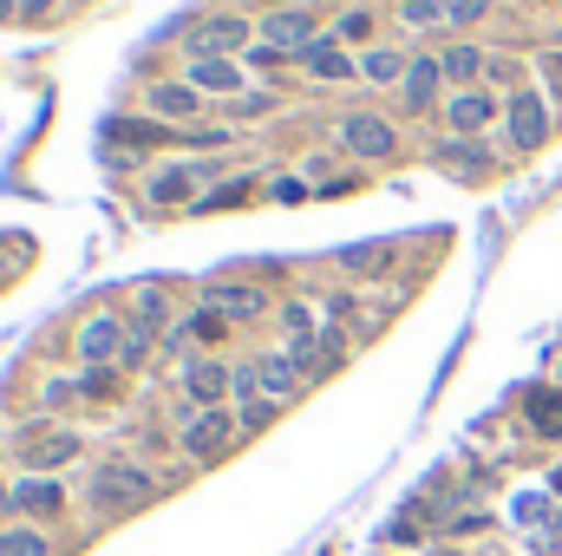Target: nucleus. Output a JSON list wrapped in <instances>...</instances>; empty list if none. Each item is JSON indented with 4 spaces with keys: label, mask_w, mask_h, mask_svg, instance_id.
I'll return each mask as SVG.
<instances>
[{
    "label": "nucleus",
    "mask_w": 562,
    "mask_h": 556,
    "mask_svg": "<svg viewBox=\"0 0 562 556\" xmlns=\"http://www.w3.org/2000/svg\"><path fill=\"white\" fill-rule=\"evenodd\" d=\"M157 498V485H150V471L132 465V458H105L99 471H92V511L99 518H125V511H144Z\"/></svg>",
    "instance_id": "f257e3e1"
},
{
    "label": "nucleus",
    "mask_w": 562,
    "mask_h": 556,
    "mask_svg": "<svg viewBox=\"0 0 562 556\" xmlns=\"http://www.w3.org/2000/svg\"><path fill=\"white\" fill-rule=\"evenodd\" d=\"M256 40H262V33H256V20L223 7V13H203V20L190 26L183 53H190V59H243V53H256Z\"/></svg>",
    "instance_id": "f03ea898"
},
{
    "label": "nucleus",
    "mask_w": 562,
    "mask_h": 556,
    "mask_svg": "<svg viewBox=\"0 0 562 556\" xmlns=\"http://www.w3.org/2000/svg\"><path fill=\"white\" fill-rule=\"evenodd\" d=\"M504 132H510V151H543L550 132H557V119H550V99L543 92H510V105H504Z\"/></svg>",
    "instance_id": "7ed1b4c3"
},
{
    "label": "nucleus",
    "mask_w": 562,
    "mask_h": 556,
    "mask_svg": "<svg viewBox=\"0 0 562 556\" xmlns=\"http://www.w3.org/2000/svg\"><path fill=\"white\" fill-rule=\"evenodd\" d=\"M256 33H262V46H276L281 59H301V53L321 40V26H314L307 7H269V13L256 20Z\"/></svg>",
    "instance_id": "20e7f679"
},
{
    "label": "nucleus",
    "mask_w": 562,
    "mask_h": 556,
    "mask_svg": "<svg viewBox=\"0 0 562 556\" xmlns=\"http://www.w3.org/2000/svg\"><path fill=\"white\" fill-rule=\"evenodd\" d=\"M236 432H243V425H236V413H229V407H210V413L190 419L177 438H183V452H190L196 465H216V458L236 445Z\"/></svg>",
    "instance_id": "39448f33"
},
{
    "label": "nucleus",
    "mask_w": 562,
    "mask_h": 556,
    "mask_svg": "<svg viewBox=\"0 0 562 556\" xmlns=\"http://www.w3.org/2000/svg\"><path fill=\"white\" fill-rule=\"evenodd\" d=\"M504 105H510V99H497V92H484V86L451 92V99H445V132H451V138H477V132H491V119H504Z\"/></svg>",
    "instance_id": "423d86ee"
},
{
    "label": "nucleus",
    "mask_w": 562,
    "mask_h": 556,
    "mask_svg": "<svg viewBox=\"0 0 562 556\" xmlns=\"http://www.w3.org/2000/svg\"><path fill=\"white\" fill-rule=\"evenodd\" d=\"M203 308L223 321H262L269 314V288L262 281H203Z\"/></svg>",
    "instance_id": "0eeeda50"
},
{
    "label": "nucleus",
    "mask_w": 562,
    "mask_h": 556,
    "mask_svg": "<svg viewBox=\"0 0 562 556\" xmlns=\"http://www.w3.org/2000/svg\"><path fill=\"white\" fill-rule=\"evenodd\" d=\"M340 144H347L353 157H367V164H386V157H400V132H393L386 119H373V112H353V119H340Z\"/></svg>",
    "instance_id": "6e6552de"
},
{
    "label": "nucleus",
    "mask_w": 562,
    "mask_h": 556,
    "mask_svg": "<svg viewBox=\"0 0 562 556\" xmlns=\"http://www.w3.org/2000/svg\"><path fill=\"white\" fill-rule=\"evenodd\" d=\"M125 334H132V321H125V314H92V321L79 327V360H86V367H119Z\"/></svg>",
    "instance_id": "1a4fd4ad"
},
{
    "label": "nucleus",
    "mask_w": 562,
    "mask_h": 556,
    "mask_svg": "<svg viewBox=\"0 0 562 556\" xmlns=\"http://www.w3.org/2000/svg\"><path fill=\"white\" fill-rule=\"evenodd\" d=\"M301 66H307V79H321V86H347V79H360V59L347 53L340 33H321V40L301 53Z\"/></svg>",
    "instance_id": "9d476101"
},
{
    "label": "nucleus",
    "mask_w": 562,
    "mask_h": 556,
    "mask_svg": "<svg viewBox=\"0 0 562 556\" xmlns=\"http://www.w3.org/2000/svg\"><path fill=\"white\" fill-rule=\"evenodd\" d=\"M229 393H236V367H223V360H190L183 367V400L190 407H229Z\"/></svg>",
    "instance_id": "9b49d317"
},
{
    "label": "nucleus",
    "mask_w": 562,
    "mask_h": 556,
    "mask_svg": "<svg viewBox=\"0 0 562 556\" xmlns=\"http://www.w3.org/2000/svg\"><path fill=\"white\" fill-rule=\"evenodd\" d=\"M445 86H451V79H445V59H438V53H413V73H406V86H400V105H406V112H431Z\"/></svg>",
    "instance_id": "f8f14e48"
},
{
    "label": "nucleus",
    "mask_w": 562,
    "mask_h": 556,
    "mask_svg": "<svg viewBox=\"0 0 562 556\" xmlns=\"http://www.w3.org/2000/svg\"><path fill=\"white\" fill-rule=\"evenodd\" d=\"M431 164H445V170H451V177H464V184L491 177V151H484L477 138H451V132L431 144Z\"/></svg>",
    "instance_id": "ddd939ff"
},
{
    "label": "nucleus",
    "mask_w": 562,
    "mask_h": 556,
    "mask_svg": "<svg viewBox=\"0 0 562 556\" xmlns=\"http://www.w3.org/2000/svg\"><path fill=\"white\" fill-rule=\"evenodd\" d=\"M72 458H79V432H26V445H20L26 471H53V465H72Z\"/></svg>",
    "instance_id": "4468645a"
},
{
    "label": "nucleus",
    "mask_w": 562,
    "mask_h": 556,
    "mask_svg": "<svg viewBox=\"0 0 562 556\" xmlns=\"http://www.w3.org/2000/svg\"><path fill=\"white\" fill-rule=\"evenodd\" d=\"M144 105H150L157 119L183 125V119H196V112H203V92H196L190 79H164V86H150V92H144Z\"/></svg>",
    "instance_id": "2eb2a0df"
},
{
    "label": "nucleus",
    "mask_w": 562,
    "mask_h": 556,
    "mask_svg": "<svg viewBox=\"0 0 562 556\" xmlns=\"http://www.w3.org/2000/svg\"><path fill=\"white\" fill-rule=\"evenodd\" d=\"M438 59H445L451 92H471V86H484V73H491V59H484V46H477V40H458V46H445Z\"/></svg>",
    "instance_id": "dca6fc26"
},
{
    "label": "nucleus",
    "mask_w": 562,
    "mask_h": 556,
    "mask_svg": "<svg viewBox=\"0 0 562 556\" xmlns=\"http://www.w3.org/2000/svg\"><path fill=\"white\" fill-rule=\"evenodd\" d=\"M190 86L203 99H236L243 92V66L236 59H190Z\"/></svg>",
    "instance_id": "f3484780"
},
{
    "label": "nucleus",
    "mask_w": 562,
    "mask_h": 556,
    "mask_svg": "<svg viewBox=\"0 0 562 556\" xmlns=\"http://www.w3.org/2000/svg\"><path fill=\"white\" fill-rule=\"evenodd\" d=\"M170 314H177V308H170V288H164V281H144L138 294H132V314H125V321L144 327V334H170Z\"/></svg>",
    "instance_id": "a211bd4d"
},
{
    "label": "nucleus",
    "mask_w": 562,
    "mask_h": 556,
    "mask_svg": "<svg viewBox=\"0 0 562 556\" xmlns=\"http://www.w3.org/2000/svg\"><path fill=\"white\" fill-rule=\"evenodd\" d=\"M406 73H413V53H400V46H367L360 53V79L367 86H406Z\"/></svg>",
    "instance_id": "6ab92c4d"
},
{
    "label": "nucleus",
    "mask_w": 562,
    "mask_h": 556,
    "mask_svg": "<svg viewBox=\"0 0 562 556\" xmlns=\"http://www.w3.org/2000/svg\"><path fill=\"white\" fill-rule=\"evenodd\" d=\"M13 511H26V518H59V511H66V491L46 485V478H20V485H13Z\"/></svg>",
    "instance_id": "aec40b11"
},
{
    "label": "nucleus",
    "mask_w": 562,
    "mask_h": 556,
    "mask_svg": "<svg viewBox=\"0 0 562 556\" xmlns=\"http://www.w3.org/2000/svg\"><path fill=\"white\" fill-rule=\"evenodd\" d=\"M150 203H157V210H170V203H196V170H190V164L157 170V177H150Z\"/></svg>",
    "instance_id": "412c9836"
},
{
    "label": "nucleus",
    "mask_w": 562,
    "mask_h": 556,
    "mask_svg": "<svg viewBox=\"0 0 562 556\" xmlns=\"http://www.w3.org/2000/svg\"><path fill=\"white\" fill-rule=\"evenodd\" d=\"M301 387H307V380L294 374V360H288V354H269V360H262V400H281V407H288Z\"/></svg>",
    "instance_id": "4be33fe9"
},
{
    "label": "nucleus",
    "mask_w": 562,
    "mask_h": 556,
    "mask_svg": "<svg viewBox=\"0 0 562 556\" xmlns=\"http://www.w3.org/2000/svg\"><path fill=\"white\" fill-rule=\"evenodd\" d=\"M524 413H530V432L562 438V393H557V387H537V393L524 400Z\"/></svg>",
    "instance_id": "5701e85b"
},
{
    "label": "nucleus",
    "mask_w": 562,
    "mask_h": 556,
    "mask_svg": "<svg viewBox=\"0 0 562 556\" xmlns=\"http://www.w3.org/2000/svg\"><path fill=\"white\" fill-rule=\"evenodd\" d=\"M112 138H125V151H164L177 144V125H144V119H119Z\"/></svg>",
    "instance_id": "b1692460"
},
{
    "label": "nucleus",
    "mask_w": 562,
    "mask_h": 556,
    "mask_svg": "<svg viewBox=\"0 0 562 556\" xmlns=\"http://www.w3.org/2000/svg\"><path fill=\"white\" fill-rule=\"evenodd\" d=\"M400 20H406L413 33H438V26H451V0H406Z\"/></svg>",
    "instance_id": "393cba45"
},
{
    "label": "nucleus",
    "mask_w": 562,
    "mask_h": 556,
    "mask_svg": "<svg viewBox=\"0 0 562 556\" xmlns=\"http://www.w3.org/2000/svg\"><path fill=\"white\" fill-rule=\"evenodd\" d=\"M0 556H53V544L33 524H13V531H0Z\"/></svg>",
    "instance_id": "a878e982"
},
{
    "label": "nucleus",
    "mask_w": 562,
    "mask_h": 556,
    "mask_svg": "<svg viewBox=\"0 0 562 556\" xmlns=\"http://www.w3.org/2000/svg\"><path fill=\"white\" fill-rule=\"evenodd\" d=\"M393 263V249L386 243H360V249H340V269L347 276H367V269H386Z\"/></svg>",
    "instance_id": "bb28decb"
},
{
    "label": "nucleus",
    "mask_w": 562,
    "mask_h": 556,
    "mask_svg": "<svg viewBox=\"0 0 562 556\" xmlns=\"http://www.w3.org/2000/svg\"><path fill=\"white\" fill-rule=\"evenodd\" d=\"M281 334H288V347H301V341H314V308H301V301H288V308H281Z\"/></svg>",
    "instance_id": "cd10ccee"
},
{
    "label": "nucleus",
    "mask_w": 562,
    "mask_h": 556,
    "mask_svg": "<svg viewBox=\"0 0 562 556\" xmlns=\"http://www.w3.org/2000/svg\"><path fill=\"white\" fill-rule=\"evenodd\" d=\"M281 419V400H249V407H236V425L243 432H269Z\"/></svg>",
    "instance_id": "c85d7f7f"
},
{
    "label": "nucleus",
    "mask_w": 562,
    "mask_h": 556,
    "mask_svg": "<svg viewBox=\"0 0 562 556\" xmlns=\"http://www.w3.org/2000/svg\"><path fill=\"white\" fill-rule=\"evenodd\" d=\"M243 203H249V184H243V177H236V184H223V190H210V197H196V210H203V216H210V210H243Z\"/></svg>",
    "instance_id": "c756f323"
},
{
    "label": "nucleus",
    "mask_w": 562,
    "mask_h": 556,
    "mask_svg": "<svg viewBox=\"0 0 562 556\" xmlns=\"http://www.w3.org/2000/svg\"><path fill=\"white\" fill-rule=\"evenodd\" d=\"M236 400H262V360H236Z\"/></svg>",
    "instance_id": "7c9ffc66"
},
{
    "label": "nucleus",
    "mask_w": 562,
    "mask_h": 556,
    "mask_svg": "<svg viewBox=\"0 0 562 556\" xmlns=\"http://www.w3.org/2000/svg\"><path fill=\"white\" fill-rule=\"evenodd\" d=\"M144 354H150V334H144V327H132V334H125V354H119V367L132 374V367H144Z\"/></svg>",
    "instance_id": "2f4dec72"
},
{
    "label": "nucleus",
    "mask_w": 562,
    "mask_h": 556,
    "mask_svg": "<svg viewBox=\"0 0 562 556\" xmlns=\"http://www.w3.org/2000/svg\"><path fill=\"white\" fill-rule=\"evenodd\" d=\"M497 0H451V26H477Z\"/></svg>",
    "instance_id": "473e14b6"
},
{
    "label": "nucleus",
    "mask_w": 562,
    "mask_h": 556,
    "mask_svg": "<svg viewBox=\"0 0 562 556\" xmlns=\"http://www.w3.org/2000/svg\"><path fill=\"white\" fill-rule=\"evenodd\" d=\"M367 33H373V20H367V13H347V20H340V40H367Z\"/></svg>",
    "instance_id": "72a5a7b5"
},
{
    "label": "nucleus",
    "mask_w": 562,
    "mask_h": 556,
    "mask_svg": "<svg viewBox=\"0 0 562 556\" xmlns=\"http://www.w3.org/2000/svg\"><path fill=\"white\" fill-rule=\"evenodd\" d=\"M301 197H307V184H294V177H281L276 184V203H301Z\"/></svg>",
    "instance_id": "f704fd0d"
},
{
    "label": "nucleus",
    "mask_w": 562,
    "mask_h": 556,
    "mask_svg": "<svg viewBox=\"0 0 562 556\" xmlns=\"http://www.w3.org/2000/svg\"><path fill=\"white\" fill-rule=\"evenodd\" d=\"M543 79L562 92V53H543Z\"/></svg>",
    "instance_id": "c9c22d12"
},
{
    "label": "nucleus",
    "mask_w": 562,
    "mask_h": 556,
    "mask_svg": "<svg viewBox=\"0 0 562 556\" xmlns=\"http://www.w3.org/2000/svg\"><path fill=\"white\" fill-rule=\"evenodd\" d=\"M20 7H26V13H53V0H20Z\"/></svg>",
    "instance_id": "e433bc0d"
},
{
    "label": "nucleus",
    "mask_w": 562,
    "mask_h": 556,
    "mask_svg": "<svg viewBox=\"0 0 562 556\" xmlns=\"http://www.w3.org/2000/svg\"><path fill=\"white\" fill-rule=\"evenodd\" d=\"M7 13H13V0H0V20H7Z\"/></svg>",
    "instance_id": "4c0bfd02"
},
{
    "label": "nucleus",
    "mask_w": 562,
    "mask_h": 556,
    "mask_svg": "<svg viewBox=\"0 0 562 556\" xmlns=\"http://www.w3.org/2000/svg\"><path fill=\"white\" fill-rule=\"evenodd\" d=\"M0 504H13V491H7V485H0Z\"/></svg>",
    "instance_id": "58836bf2"
},
{
    "label": "nucleus",
    "mask_w": 562,
    "mask_h": 556,
    "mask_svg": "<svg viewBox=\"0 0 562 556\" xmlns=\"http://www.w3.org/2000/svg\"><path fill=\"white\" fill-rule=\"evenodd\" d=\"M294 7H321V0H294Z\"/></svg>",
    "instance_id": "ea45409f"
},
{
    "label": "nucleus",
    "mask_w": 562,
    "mask_h": 556,
    "mask_svg": "<svg viewBox=\"0 0 562 556\" xmlns=\"http://www.w3.org/2000/svg\"><path fill=\"white\" fill-rule=\"evenodd\" d=\"M557 491H562V471H557Z\"/></svg>",
    "instance_id": "a19ab883"
}]
</instances>
